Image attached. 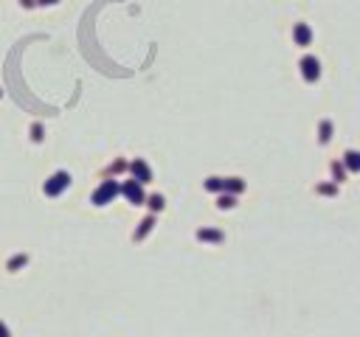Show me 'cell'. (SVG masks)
<instances>
[{
	"mask_svg": "<svg viewBox=\"0 0 360 337\" xmlns=\"http://www.w3.org/2000/svg\"><path fill=\"white\" fill-rule=\"evenodd\" d=\"M115 194H118V183L107 180L104 186H102V189H99L96 194H93V202H96V205H107V202H110V199H113Z\"/></svg>",
	"mask_w": 360,
	"mask_h": 337,
	"instance_id": "1",
	"label": "cell"
},
{
	"mask_svg": "<svg viewBox=\"0 0 360 337\" xmlns=\"http://www.w3.org/2000/svg\"><path fill=\"white\" fill-rule=\"evenodd\" d=\"M68 183H70L68 174H65V172H56V174L51 177V180L45 183V191H48V194H59V191L65 189V186H68Z\"/></svg>",
	"mask_w": 360,
	"mask_h": 337,
	"instance_id": "2",
	"label": "cell"
},
{
	"mask_svg": "<svg viewBox=\"0 0 360 337\" xmlns=\"http://www.w3.org/2000/svg\"><path fill=\"white\" fill-rule=\"evenodd\" d=\"M301 70H304V79H307V82H315L318 73H321V68H318V59H312V56H304V59H301Z\"/></svg>",
	"mask_w": 360,
	"mask_h": 337,
	"instance_id": "3",
	"label": "cell"
},
{
	"mask_svg": "<svg viewBox=\"0 0 360 337\" xmlns=\"http://www.w3.org/2000/svg\"><path fill=\"white\" fill-rule=\"evenodd\" d=\"M124 194H127V199H130V202H135V205H141V202H144V191H141V186L135 180L124 186Z\"/></svg>",
	"mask_w": 360,
	"mask_h": 337,
	"instance_id": "4",
	"label": "cell"
},
{
	"mask_svg": "<svg viewBox=\"0 0 360 337\" xmlns=\"http://www.w3.org/2000/svg\"><path fill=\"white\" fill-rule=\"evenodd\" d=\"M132 174L138 177V183H150V180H152L150 166H147V163H141V160H135V163H132Z\"/></svg>",
	"mask_w": 360,
	"mask_h": 337,
	"instance_id": "5",
	"label": "cell"
},
{
	"mask_svg": "<svg viewBox=\"0 0 360 337\" xmlns=\"http://www.w3.org/2000/svg\"><path fill=\"white\" fill-rule=\"evenodd\" d=\"M309 28L304 26V23H301V26H296V40H299V45H309Z\"/></svg>",
	"mask_w": 360,
	"mask_h": 337,
	"instance_id": "6",
	"label": "cell"
},
{
	"mask_svg": "<svg viewBox=\"0 0 360 337\" xmlns=\"http://www.w3.org/2000/svg\"><path fill=\"white\" fill-rule=\"evenodd\" d=\"M346 166L352 172H360V155L358 152H346Z\"/></svg>",
	"mask_w": 360,
	"mask_h": 337,
	"instance_id": "7",
	"label": "cell"
},
{
	"mask_svg": "<svg viewBox=\"0 0 360 337\" xmlns=\"http://www.w3.org/2000/svg\"><path fill=\"white\" fill-rule=\"evenodd\" d=\"M200 239H206V242H222V234L220 231H200Z\"/></svg>",
	"mask_w": 360,
	"mask_h": 337,
	"instance_id": "8",
	"label": "cell"
},
{
	"mask_svg": "<svg viewBox=\"0 0 360 337\" xmlns=\"http://www.w3.org/2000/svg\"><path fill=\"white\" fill-rule=\"evenodd\" d=\"M206 189H211V191H220V189H225V180H220V177H211V180L206 183Z\"/></svg>",
	"mask_w": 360,
	"mask_h": 337,
	"instance_id": "9",
	"label": "cell"
},
{
	"mask_svg": "<svg viewBox=\"0 0 360 337\" xmlns=\"http://www.w3.org/2000/svg\"><path fill=\"white\" fill-rule=\"evenodd\" d=\"M329 132H332V124L324 121V124H321V141H324V144L329 141Z\"/></svg>",
	"mask_w": 360,
	"mask_h": 337,
	"instance_id": "10",
	"label": "cell"
},
{
	"mask_svg": "<svg viewBox=\"0 0 360 337\" xmlns=\"http://www.w3.org/2000/svg\"><path fill=\"white\" fill-rule=\"evenodd\" d=\"M225 189L228 191H242L245 186H242V180H225Z\"/></svg>",
	"mask_w": 360,
	"mask_h": 337,
	"instance_id": "11",
	"label": "cell"
},
{
	"mask_svg": "<svg viewBox=\"0 0 360 337\" xmlns=\"http://www.w3.org/2000/svg\"><path fill=\"white\" fill-rule=\"evenodd\" d=\"M332 174H335V183L343 180V166L341 163H332Z\"/></svg>",
	"mask_w": 360,
	"mask_h": 337,
	"instance_id": "12",
	"label": "cell"
},
{
	"mask_svg": "<svg viewBox=\"0 0 360 337\" xmlns=\"http://www.w3.org/2000/svg\"><path fill=\"white\" fill-rule=\"evenodd\" d=\"M150 228H152V219H147V222L141 225V231L135 234V239H141V236H147V231H150Z\"/></svg>",
	"mask_w": 360,
	"mask_h": 337,
	"instance_id": "13",
	"label": "cell"
},
{
	"mask_svg": "<svg viewBox=\"0 0 360 337\" xmlns=\"http://www.w3.org/2000/svg\"><path fill=\"white\" fill-rule=\"evenodd\" d=\"M150 205L155 208V211H160V208H163V197H150Z\"/></svg>",
	"mask_w": 360,
	"mask_h": 337,
	"instance_id": "14",
	"label": "cell"
},
{
	"mask_svg": "<svg viewBox=\"0 0 360 337\" xmlns=\"http://www.w3.org/2000/svg\"><path fill=\"white\" fill-rule=\"evenodd\" d=\"M234 205V197H220V208H231Z\"/></svg>",
	"mask_w": 360,
	"mask_h": 337,
	"instance_id": "15",
	"label": "cell"
},
{
	"mask_svg": "<svg viewBox=\"0 0 360 337\" xmlns=\"http://www.w3.org/2000/svg\"><path fill=\"white\" fill-rule=\"evenodd\" d=\"M318 191H321V194H335V189H332V186H321Z\"/></svg>",
	"mask_w": 360,
	"mask_h": 337,
	"instance_id": "16",
	"label": "cell"
},
{
	"mask_svg": "<svg viewBox=\"0 0 360 337\" xmlns=\"http://www.w3.org/2000/svg\"><path fill=\"white\" fill-rule=\"evenodd\" d=\"M0 337H9V329H3V323H0Z\"/></svg>",
	"mask_w": 360,
	"mask_h": 337,
	"instance_id": "17",
	"label": "cell"
}]
</instances>
